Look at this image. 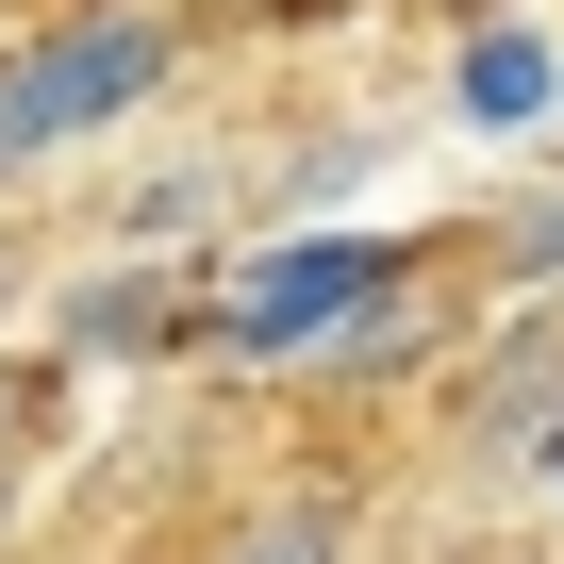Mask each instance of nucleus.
I'll use <instances>...</instances> for the list:
<instances>
[{
    "label": "nucleus",
    "instance_id": "f257e3e1",
    "mask_svg": "<svg viewBox=\"0 0 564 564\" xmlns=\"http://www.w3.org/2000/svg\"><path fill=\"white\" fill-rule=\"evenodd\" d=\"M150 84H166V34H150V18H67V34H34L18 67H0V166L100 133V117L150 100Z\"/></svg>",
    "mask_w": 564,
    "mask_h": 564
},
{
    "label": "nucleus",
    "instance_id": "f03ea898",
    "mask_svg": "<svg viewBox=\"0 0 564 564\" xmlns=\"http://www.w3.org/2000/svg\"><path fill=\"white\" fill-rule=\"evenodd\" d=\"M382 249H282L249 300H232V349H300V333H333V300H382Z\"/></svg>",
    "mask_w": 564,
    "mask_h": 564
},
{
    "label": "nucleus",
    "instance_id": "7ed1b4c3",
    "mask_svg": "<svg viewBox=\"0 0 564 564\" xmlns=\"http://www.w3.org/2000/svg\"><path fill=\"white\" fill-rule=\"evenodd\" d=\"M199 564H349V514H333V498H249Z\"/></svg>",
    "mask_w": 564,
    "mask_h": 564
},
{
    "label": "nucleus",
    "instance_id": "20e7f679",
    "mask_svg": "<svg viewBox=\"0 0 564 564\" xmlns=\"http://www.w3.org/2000/svg\"><path fill=\"white\" fill-rule=\"evenodd\" d=\"M514 100H531V34H481L465 51V117H514Z\"/></svg>",
    "mask_w": 564,
    "mask_h": 564
},
{
    "label": "nucleus",
    "instance_id": "39448f33",
    "mask_svg": "<svg viewBox=\"0 0 564 564\" xmlns=\"http://www.w3.org/2000/svg\"><path fill=\"white\" fill-rule=\"evenodd\" d=\"M547 465H564V415H547Z\"/></svg>",
    "mask_w": 564,
    "mask_h": 564
}]
</instances>
